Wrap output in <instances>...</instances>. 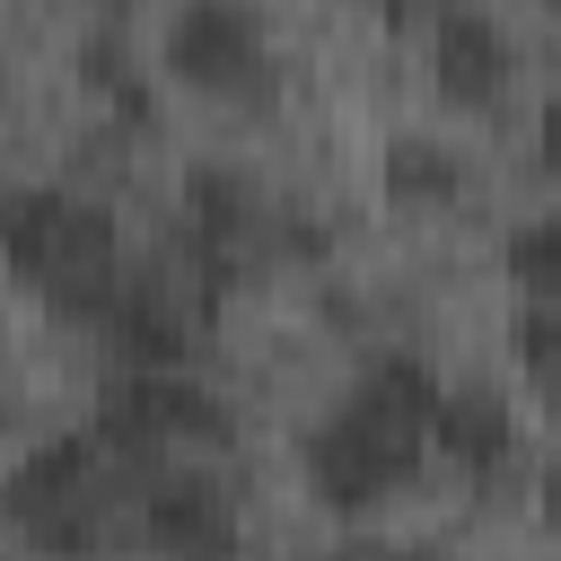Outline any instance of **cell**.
I'll return each mask as SVG.
<instances>
[{
  "instance_id": "6da1fadb",
  "label": "cell",
  "mask_w": 561,
  "mask_h": 561,
  "mask_svg": "<svg viewBox=\"0 0 561 561\" xmlns=\"http://www.w3.org/2000/svg\"><path fill=\"white\" fill-rule=\"evenodd\" d=\"M438 377L421 351H386L359 368V386L307 430L298 465H307V491L324 508H377L394 500L412 473H421V447H430V421H438Z\"/></svg>"
},
{
  "instance_id": "7a4b0ae2",
  "label": "cell",
  "mask_w": 561,
  "mask_h": 561,
  "mask_svg": "<svg viewBox=\"0 0 561 561\" xmlns=\"http://www.w3.org/2000/svg\"><path fill=\"white\" fill-rule=\"evenodd\" d=\"M140 482H149V465L114 456L96 430H61V438H35V447L9 465L0 508L18 517V535H26L35 552L88 561V552H105V543L131 535Z\"/></svg>"
},
{
  "instance_id": "3957f363",
  "label": "cell",
  "mask_w": 561,
  "mask_h": 561,
  "mask_svg": "<svg viewBox=\"0 0 561 561\" xmlns=\"http://www.w3.org/2000/svg\"><path fill=\"white\" fill-rule=\"evenodd\" d=\"M0 263L61 316L79 324H105L131 254H123V228L96 193L79 184H0Z\"/></svg>"
},
{
  "instance_id": "277c9868",
  "label": "cell",
  "mask_w": 561,
  "mask_h": 561,
  "mask_svg": "<svg viewBox=\"0 0 561 561\" xmlns=\"http://www.w3.org/2000/svg\"><path fill=\"white\" fill-rule=\"evenodd\" d=\"M324 228L298 219L289 202H272L237 158H193L184 167V280L219 307L254 263L272 254H316Z\"/></svg>"
},
{
  "instance_id": "5b68a950",
  "label": "cell",
  "mask_w": 561,
  "mask_h": 561,
  "mask_svg": "<svg viewBox=\"0 0 561 561\" xmlns=\"http://www.w3.org/2000/svg\"><path fill=\"white\" fill-rule=\"evenodd\" d=\"M114 456L131 465H167V447H202V438H228V403L193 377V368H131L114 359V377L96 386V421H88Z\"/></svg>"
},
{
  "instance_id": "8992f818",
  "label": "cell",
  "mask_w": 561,
  "mask_h": 561,
  "mask_svg": "<svg viewBox=\"0 0 561 561\" xmlns=\"http://www.w3.org/2000/svg\"><path fill=\"white\" fill-rule=\"evenodd\" d=\"M131 535L158 552V561H237L245 543V517H237V491L202 465H158L140 482V517Z\"/></svg>"
},
{
  "instance_id": "52a82bcc",
  "label": "cell",
  "mask_w": 561,
  "mask_h": 561,
  "mask_svg": "<svg viewBox=\"0 0 561 561\" xmlns=\"http://www.w3.org/2000/svg\"><path fill=\"white\" fill-rule=\"evenodd\" d=\"M202 307H210V298H202V289H193L175 263H131L96 333H105V342H114L131 368H184Z\"/></svg>"
},
{
  "instance_id": "ba28073f",
  "label": "cell",
  "mask_w": 561,
  "mask_h": 561,
  "mask_svg": "<svg viewBox=\"0 0 561 561\" xmlns=\"http://www.w3.org/2000/svg\"><path fill=\"white\" fill-rule=\"evenodd\" d=\"M167 61H175L184 79H202V88H228V96H245V88L272 79L263 18L237 9V0H193V9H175V18H167Z\"/></svg>"
},
{
  "instance_id": "9c48e42d",
  "label": "cell",
  "mask_w": 561,
  "mask_h": 561,
  "mask_svg": "<svg viewBox=\"0 0 561 561\" xmlns=\"http://www.w3.org/2000/svg\"><path fill=\"white\" fill-rule=\"evenodd\" d=\"M508 61H517V44H508V26L491 9H438L430 18V70H438L447 96L491 105L508 88Z\"/></svg>"
},
{
  "instance_id": "30bf717a",
  "label": "cell",
  "mask_w": 561,
  "mask_h": 561,
  "mask_svg": "<svg viewBox=\"0 0 561 561\" xmlns=\"http://www.w3.org/2000/svg\"><path fill=\"white\" fill-rule=\"evenodd\" d=\"M430 447L447 465H465L473 482H500L508 456H517V421H508V403L491 386H447L438 394V421H430Z\"/></svg>"
},
{
  "instance_id": "8fae6325",
  "label": "cell",
  "mask_w": 561,
  "mask_h": 561,
  "mask_svg": "<svg viewBox=\"0 0 561 561\" xmlns=\"http://www.w3.org/2000/svg\"><path fill=\"white\" fill-rule=\"evenodd\" d=\"M79 70H88V88H96L123 123H149V79H140V53H131V26H123V18L79 26Z\"/></svg>"
},
{
  "instance_id": "7c38bea8",
  "label": "cell",
  "mask_w": 561,
  "mask_h": 561,
  "mask_svg": "<svg viewBox=\"0 0 561 561\" xmlns=\"http://www.w3.org/2000/svg\"><path fill=\"white\" fill-rule=\"evenodd\" d=\"M386 193L394 202H456L465 193V158L438 131H394L386 140Z\"/></svg>"
},
{
  "instance_id": "4fadbf2b",
  "label": "cell",
  "mask_w": 561,
  "mask_h": 561,
  "mask_svg": "<svg viewBox=\"0 0 561 561\" xmlns=\"http://www.w3.org/2000/svg\"><path fill=\"white\" fill-rule=\"evenodd\" d=\"M508 272L535 289V307H552V298H561V210H543V219H517V228H508Z\"/></svg>"
},
{
  "instance_id": "5bb4252c",
  "label": "cell",
  "mask_w": 561,
  "mask_h": 561,
  "mask_svg": "<svg viewBox=\"0 0 561 561\" xmlns=\"http://www.w3.org/2000/svg\"><path fill=\"white\" fill-rule=\"evenodd\" d=\"M517 359H526L535 394L561 412V307H526V316H517Z\"/></svg>"
},
{
  "instance_id": "9a60e30c",
  "label": "cell",
  "mask_w": 561,
  "mask_h": 561,
  "mask_svg": "<svg viewBox=\"0 0 561 561\" xmlns=\"http://www.w3.org/2000/svg\"><path fill=\"white\" fill-rule=\"evenodd\" d=\"M333 561H438V552H421V543H342Z\"/></svg>"
},
{
  "instance_id": "2e32d148",
  "label": "cell",
  "mask_w": 561,
  "mask_h": 561,
  "mask_svg": "<svg viewBox=\"0 0 561 561\" xmlns=\"http://www.w3.org/2000/svg\"><path fill=\"white\" fill-rule=\"evenodd\" d=\"M535 508H543V526H552V535H561V456H552V465H543V482H535Z\"/></svg>"
},
{
  "instance_id": "e0dca14e",
  "label": "cell",
  "mask_w": 561,
  "mask_h": 561,
  "mask_svg": "<svg viewBox=\"0 0 561 561\" xmlns=\"http://www.w3.org/2000/svg\"><path fill=\"white\" fill-rule=\"evenodd\" d=\"M543 167H561V88L543 96Z\"/></svg>"
}]
</instances>
